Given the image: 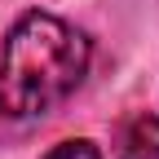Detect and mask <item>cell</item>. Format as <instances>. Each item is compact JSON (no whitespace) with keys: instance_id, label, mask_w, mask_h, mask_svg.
I'll list each match as a JSON object with an SVG mask.
<instances>
[{"instance_id":"obj_3","label":"cell","mask_w":159,"mask_h":159,"mask_svg":"<svg viewBox=\"0 0 159 159\" xmlns=\"http://www.w3.org/2000/svg\"><path fill=\"white\" fill-rule=\"evenodd\" d=\"M44 159H102V150L93 142H84V137H71V142H57Z\"/></svg>"},{"instance_id":"obj_2","label":"cell","mask_w":159,"mask_h":159,"mask_svg":"<svg viewBox=\"0 0 159 159\" xmlns=\"http://www.w3.org/2000/svg\"><path fill=\"white\" fill-rule=\"evenodd\" d=\"M115 159H159V115H128L115 133Z\"/></svg>"},{"instance_id":"obj_1","label":"cell","mask_w":159,"mask_h":159,"mask_svg":"<svg viewBox=\"0 0 159 159\" xmlns=\"http://www.w3.org/2000/svg\"><path fill=\"white\" fill-rule=\"evenodd\" d=\"M89 71V40L53 13H22L0 53V115L35 119L62 106Z\"/></svg>"}]
</instances>
